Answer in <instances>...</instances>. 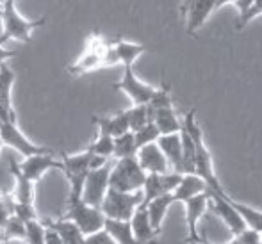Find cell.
Masks as SVG:
<instances>
[{
    "mask_svg": "<svg viewBox=\"0 0 262 244\" xmlns=\"http://www.w3.org/2000/svg\"><path fill=\"white\" fill-rule=\"evenodd\" d=\"M2 148H4V145H2V141H0V153H2Z\"/></svg>",
    "mask_w": 262,
    "mask_h": 244,
    "instance_id": "45",
    "label": "cell"
},
{
    "mask_svg": "<svg viewBox=\"0 0 262 244\" xmlns=\"http://www.w3.org/2000/svg\"><path fill=\"white\" fill-rule=\"evenodd\" d=\"M205 191H207V184L196 173H182V179H180L179 186L175 187L171 196L175 199V203H184L186 199L193 198V196L200 193H205Z\"/></svg>",
    "mask_w": 262,
    "mask_h": 244,
    "instance_id": "17",
    "label": "cell"
},
{
    "mask_svg": "<svg viewBox=\"0 0 262 244\" xmlns=\"http://www.w3.org/2000/svg\"><path fill=\"white\" fill-rule=\"evenodd\" d=\"M225 244H243V242H241V239H239L237 235H234V237H232L230 241H227Z\"/></svg>",
    "mask_w": 262,
    "mask_h": 244,
    "instance_id": "42",
    "label": "cell"
},
{
    "mask_svg": "<svg viewBox=\"0 0 262 244\" xmlns=\"http://www.w3.org/2000/svg\"><path fill=\"white\" fill-rule=\"evenodd\" d=\"M187 244H204V241H202V237L198 239H193V241H186Z\"/></svg>",
    "mask_w": 262,
    "mask_h": 244,
    "instance_id": "43",
    "label": "cell"
},
{
    "mask_svg": "<svg viewBox=\"0 0 262 244\" xmlns=\"http://www.w3.org/2000/svg\"><path fill=\"white\" fill-rule=\"evenodd\" d=\"M227 198H228V202L234 205V209L239 212V216L243 217L246 227L252 228V230L262 232V210H257V209H253V207L246 205V203L237 202V199H234L228 194H227Z\"/></svg>",
    "mask_w": 262,
    "mask_h": 244,
    "instance_id": "26",
    "label": "cell"
},
{
    "mask_svg": "<svg viewBox=\"0 0 262 244\" xmlns=\"http://www.w3.org/2000/svg\"><path fill=\"white\" fill-rule=\"evenodd\" d=\"M157 145L164 153L169 169L177 173H182V145H180V132L175 134H161L157 139Z\"/></svg>",
    "mask_w": 262,
    "mask_h": 244,
    "instance_id": "16",
    "label": "cell"
},
{
    "mask_svg": "<svg viewBox=\"0 0 262 244\" xmlns=\"http://www.w3.org/2000/svg\"><path fill=\"white\" fill-rule=\"evenodd\" d=\"M0 232H2L6 241H24L25 239V221L13 214Z\"/></svg>",
    "mask_w": 262,
    "mask_h": 244,
    "instance_id": "30",
    "label": "cell"
},
{
    "mask_svg": "<svg viewBox=\"0 0 262 244\" xmlns=\"http://www.w3.org/2000/svg\"><path fill=\"white\" fill-rule=\"evenodd\" d=\"M182 173L166 171V173H146L145 184H143V203L150 202L152 198H157L161 194L173 193L179 186Z\"/></svg>",
    "mask_w": 262,
    "mask_h": 244,
    "instance_id": "10",
    "label": "cell"
},
{
    "mask_svg": "<svg viewBox=\"0 0 262 244\" xmlns=\"http://www.w3.org/2000/svg\"><path fill=\"white\" fill-rule=\"evenodd\" d=\"M237 237L241 239L243 244H259L260 242V232L252 230V228L246 227L241 234H237Z\"/></svg>",
    "mask_w": 262,
    "mask_h": 244,
    "instance_id": "37",
    "label": "cell"
},
{
    "mask_svg": "<svg viewBox=\"0 0 262 244\" xmlns=\"http://www.w3.org/2000/svg\"><path fill=\"white\" fill-rule=\"evenodd\" d=\"M104 230L118 244H141L138 239L134 237L130 221H121V219H111V217H105Z\"/></svg>",
    "mask_w": 262,
    "mask_h": 244,
    "instance_id": "24",
    "label": "cell"
},
{
    "mask_svg": "<svg viewBox=\"0 0 262 244\" xmlns=\"http://www.w3.org/2000/svg\"><path fill=\"white\" fill-rule=\"evenodd\" d=\"M43 223L50 225L54 230H57V234L62 239V244H84L86 235L82 234V230L73 221L61 217V219H49V221H43Z\"/></svg>",
    "mask_w": 262,
    "mask_h": 244,
    "instance_id": "23",
    "label": "cell"
},
{
    "mask_svg": "<svg viewBox=\"0 0 262 244\" xmlns=\"http://www.w3.org/2000/svg\"><path fill=\"white\" fill-rule=\"evenodd\" d=\"M111 162L100 166V168L90 169L84 179V186H82V194L80 198L88 203V205L93 207H100L102 199L109 189V173H111Z\"/></svg>",
    "mask_w": 262,
    "mask_h": 244,
    "instance_id": "7",
    "label": "cell"
},
{
    "mask_svg": "<svg viewBox=\"0 0 262 244\" xmlns=\"http://www.w3.org/2000/svg\"><path fill=\"white\" fill-rule=\"evenodd\" d=\"M93 121L97 123L98 132L100 134H107L111 138H118V136L125 134L128 132V116H127V110H121V113H116L113 116H95Z\"/></svg>",
    "mask_w": 262,
    "mask_h": 244,
    "instance_id": "20",
    "label": "cell"
},
{
    "mask_svg": "<svg viewBox=\"0 0 262 244\" xmlns=\"http://www.w3.org/2000/svg\"><path fill=\"white\" fill-rule=\"evenodd\" d=\"M182 125L194 141V173L200 179H204V182L207 184V191L223 193V187H221L216 171H214V161L207 143H205L204 130L196 121V109H189L184 114Z\"/></svg>",
    "mask_w": 262,
    "mask_h": 244,
    "instance_id": "1",
    "label": "cell"
},
{
    "mask_svg": "<svg viewBox=\"0 0 262 244\" xmlns=\"http://www.w3.org/2000/svg\"><path fill=\"white\" fill-rule=\"evenodd\" d=\"M4 2H6V0H0V7H2V6H4Z\"/></svg>",
    "mask_w": 262,
    "mask_h": 244,
    "instance_id": "46",
    "label": "cell"
},
{
    "mask_svg": "<svg viewBox=\"0 0 262 244\" xmlns=\"http://www.w3.org/2000/svg\"><path fill=\"white\" fill-rule=\"evenodd\" d=\"M11 57H14V52L4 49V47L0 45V64H2V62H6L7 59H11Z\"/></svg>",
    "mask_w": 262,
    "mask_h": 244,
    "instance_id": "40",
    "label": "cell"
},
{
    "mask_svg": "<svg viewBox=\"0 0 262 244\" xmlns=\"http://www.w3.org/2000/svg\"><path fill=\"white\" fill-rule=\"evenodd\" d=\"M11 173L14 176V191L11 193V198L16 203H25V205H34V186L36 182L24 176L18 169L16 162L11 161Z\"/></svg>",
    "mask_w": 262,
    "mask_h": 244,
    "instance_id": "18",
    "label": "cell"
},
{
    "mask_svg": "<svg viewBox=\"0 0 262 244\" xmlns=\"http://www.w3.org/2000/svg\"><path fill=\"white\" fill-rule=\"evenodd\" d=\"M62 217L73 221L84 235H91L102 230L105 223V216L100 207L88 205L82 198H72V196H68V210Z\"/></svg>",
    "mask_w": 262,
    "mask_h": 244,
    "instance_id": "4",
    "label": "cell"
},
{
    "mask_svg": "<svg viewBox=\"0 0 262 244\" xmlns=\"http://www.w3.org/2000/svg\"><path fill=\"white\" fill-rule=\"evenodd\" d=\"M130 227L134 232V237L138 239L141 244H156V237L159 235L157 230H154L152 223H150L148 212H146V205L145 203H139L138 209L134 210L130 219Z\"/></svg>",
    "mask_w": 262,
    "mask_h": 244,
    "instance_id": "15",
    "label": "cell"
},
{
    "mask_svg": "<svg viewBox=\"0 0 262 244\" xmlns=\"http://www.w3.org/2000/svg\"><path fill=\"white\" fill-rule=\"evenodd\" d=\"M209 193V199H210V205H212L214 212L220 216V219L227 225V228L232 232V235H237L241 234L243 230L246 228L245 221L243 217L239 216V212L234 209L230 202L227 198V193H214V191H207Z\"/></svg>",
    "mask_w": 262,
    "mask_h": 244,
    "instance_id": "11",
    "label": "cell"
},
{
    "mask_svg": "<svg viewBox=\"0 0 262 244\" xmlns=\"http://www.w3.org/2000/svg\"><path fill=\"white\" fill-rule=\"evenodd\" d=\"M127 116H128V128H130V132H136L138 128H141L143 125L152 121V114H150V109L146 103L130 107V109L127 110Z\"/></svg>",
    "mask_w": 262,
    "mask_h": 244,
    "instance_id": "29",
    "label": "cell"
},
{
    "mask_svg": "<svg viewBox=\"0 0 262 244\" xmlns=\"http://www.w3.org/2000/svg\"><path fill=\"white\" fill-rule=\"evenodd\" d=\"M113 148H114V138L107 134H100L98 132L97 139L88 146V150L95 155H100V157H105V159H111L113 157Z\"/></svg>",
    "mask_w": 262,
    "mask_h": 244,
    "instance_id": "31",
    "label": "cell"
},
{
    "mask_svg": "<svg viewBox=\"0 0 262 244\" xmlns=\"http://www.w3.org/2000/svg\"><path fill=\"white\" fill-rule=\"evenodd\" d=\"M259 16H262V0H253L252 6H250L245 13L237 14V20H235V29H237V31H241V29H245L250 21L255 20V18H259Z\"/></svg>",
    "mask_w": 262,
    "mask_h": 244,
    "instance_id": "34",
    "label": "cell"
},
{
    "mask_svg": "<svg viewBox=\"0 0 262 244\" xmlns=\"http://www.w3.org/2000/svg\"><path fill=\"white\" fill-rule=\"evenodd\" d=\"M43 244H62L61 235L57 234V230H54L50 225L45 223V235H43Z\"/></svg>",
    "mask_w": 262,
    "mask_h": 244,
    "instance_id": "38",
    "label": "cell"
},
{
    "mask_svg": "<svg viewBox=\"0 0 262 244\" xmlns=\"http://www.w3.org/2000/svg\"><path fill=\"white\" fill-rule=\"evenodd\" d=\"M43 235H45V223L36 219L25 221V239L27 244H43Z\"/></svg>",
    "mask_w": 262,
    "mask_h": 244,
    "instance_id": "32",
    "label": "cell"
},
{
    "mask_svg": "<svg viewBox=\"0 0 262 244\" xmlns=\"http://www.w3.org/2000/svg\"><path fill=\"white\" fill-rule=\"evenodd\" d=\"M252 2H253V0H234V6L237 7L239 14H243L250 6H252Z\"/></svg>",
    "mask_w": 262,
    "mask_h": 244,
    "instance_id": "39",
    "label": "cell"
},
{
    "mask_svg": "<svg viewBox=\"0 0 262 244\" xmlns=\"http://www.w3.org/2000/svg\"><path fill=\"white\" fill-rule=\"evenodd\" d=\"M139 166L145 173H166L169 171V164L166 161L164 153L161 151L157 143H148V145L138 148L136 151Z\"/></svg>",
    "mask_w": 262,
    "mask_h": 244,
    "instance_id": "14",
    "label": "cell"
},
{
    "mask_svg": "<svg viewBox=\"0 0 262 244\" xmlns=\"http://www.w3.org/2000/svg\"><path fill=\"white\" fill-rule=\"evenodd\" d=\"M114 90L123 91V93L132 100L134 105H143V103H148L150 100L154 98L157 87L143 82L134 73L132 66H123V75H121L120 82L114 84Z\"/></svg>",
    "mask_w": 262,
    "mask_h": 244,
    "instance_id": "8",
    "label": "cell"
},
{
    "mask_svg": "<svg viewBox=\"0 0 262 244\" xmlns=\"http://www.w3.org/2000/svg\"><path fill=\"white\" fill-rule=\"evenodd\" d=\"M0 20H2V34H0V45L9 39L16 41H31L32 31L45 24V18L38 20H25L16 9V0H6L0 7Z\"/></svg>",
    "mask_w": 262,
    "mask_h": 244,
    "instance_id": "2",
    "label": "cell"
},
{
    "mask_svg": "<svg viewBox=\"0 0 262 244\" xmlns=\"http://www.w3.org/2000/svg\"><path fill=\"white\" fill-rule=\"evenodd\" d=\"M175 203L173 199L171 193L168 194H161L157 198H152L150 202H146V212H148V217H150V223H152L154 230H157L161 234V228H162V223L166 219V214H168L169 207Z\"/></svg>",
    "mask_w": 262,
    "mask_h": 244,
    "instance_id": "21",
    "label": "cell"
},
{
    "mask_svg": "<svg viewBox=\"0 0 262 244\" xmlns=\"http://www.w3.org/2000/svg\"><path fill=\"white\" fill-rule=\"evenodd\" d=\"M0 141L4 146H9L13 150H16L18 153H21L24 157L34 153H47L52 151L50 148L39 146L36 143H32L31 139H27L24 136V132L18 128L16 121L13 120H0Z\"/></svg>",
    "mask_w": 262,
    "mask_h": 244,
    "instance_id": "6",
    "label": "cell"
},
{
    "mask_svg": "<svg viewBox=\"0 0 262 244\" xmlns=\"http://www.w3.org/2000/svg\"><path fill=\"white\" fill-rule=\"evenodd\" d=\"M111 47H113L114 54H116L118 62L123 66H134L139 55L146 52V45L125 41V39H116L114 43H111Z\"/></svg>",
    "mask_w": 262,
    "mask_h": 244,
    "instance_id": "22",
    "label": "cell"
},
{
    "mask_svg": "<svg viewBox=\"0 0 262 244\" xmlns=\"http://www.w3.org/2000/svg\"><path fill=\"white\" fill-rule=\"evenodd\" d=\"M150 109V107H148ZM152 121L156 123L161 134H175L182 128V120L179 118L177 110L171 107H161V109H150Z\"/></svg>",
    "mask_w": 262,
    "mask_h": 244,
    "instance_id": "19",
    "label": "cell"
},
{
    "mask_svg": "<svg viewBox=\"0 0 262 244\" xmlns=\"http://www.w3.org/2000/svg\"><path fill=\"white\" fill-rule=\"evenodd\" d=\"M141 202H143V191L123 193V191H116L109 187L104 199H102L100 210L104 212L105 217H111V219L128 221Z\"/></svg>",
    "mask_w": 262,
    "mask_h": 244,
    "instance_id": "5",
    "label": "cell"
},
{
    "mask_svg": "<svg viewBox=\"0 0 262 244\" xmlns=\"http://www.w3.org/2000/svg\"><path fill=\"white\" fill-rule=\"evenodd\" d=\"M216 9V0H182L180 11L186 18L187 34L196 36V32L204 27L205 21Z\"/></svg>",
    "mask_w": 262,
    "mask_h": 244,
    "instance_id": "9",
    "label": "cell"
},
{
    "mask_svg": "<svg viewBox=\"0 0 262 244\" xmlns=\"http://www.w3.org/2000/svg\"><path fill=\"white\" fill-rule=\"evenodd\" d=\"M20 173L24 176H27L32 182H38L43 175H45L49 169H61L62 164L59 159L54 157L52 151H47V153H34L29 155V157H24V162L21 164H16Z\"/></svg>",
    "mask_w": 262,
    "mask_h": 244,
    "instance_id": "12",
    "label": "cell"
},
{
    "mask_svg": "<svg viewBox=\"0 0 262 244\" xmlns=\"http://www.w3.org/2000/svg\"><path fill=\"white\" fill-rule=\"evenodd\" d=\"M180 145H182V173H194V141L184 125L180 128Z\"/></svg>",
    "mask_w": 262,
    "mask_h": 244,
    "instance_id": "27",
    "label": "cell"
},
{
    "mask_svg": "<svg viewBox=\"0 0 262 244\" xmlns=\"http://www.w3.org/2000/svg\"><path fill=\"white\" fill-rule=\"evenodd\" d=\"M209 205H210V199H209L207 191L193 196V198H189V199L184 202V209H186V223H187L186 241H193V239L200 237V235H198L196 227H198V223H200L202 217L205 216Z\"/></svg>",
    "mask_w": 262,
    "mask_h": 244,
    "instance_id": "13",
    "label": "cell"
},
{
    "mask_svg": "<svg viewBox=\"0 0 262 244\" xmlns=\"http://www.w3.org/2000/svg\"><path fill=\"white\" fill-rule=\"evenodd\" d=\"M159 136H161V132H159V128L156 127V123L148 121V123L143 125L141 128H138V130L134 132L136 146L141 148V146L148 145V143H156L159 139Z\"/></svg>",
    "mask_w": 262,
    "mask_h": 244,
    "instance_id": "33",
    "label": "cell"
},
{
    "mask_svg": "<svg viewBox=\"0 0 262 244\" xmlns=\"http://www.w3.org/2000/svg\"><path fill=\"white\" fill-rule=\"evenodd\" d=\"M84 244H118L114 241L113 237H111L109 234L102 228V230L95 232V234L91 235H86V239H84Z\"/></svg>",
    "mask_w": 262,
    "mask_h": 244,
    "instance_id": "36",
    "label": "cell"
},
{
    "mask_svg": "<svg viewBox=\"0 0 262 244\" xmlns=\"http://www.w3.org/2000/svg\"><path fill=\"white\" fill-rule=\"evenodd\" d=\"M104 50L105 47L102 49H95V50H88L86 54L80 55V59L75 62V64L70 66L68 72L72 75H84L88 72H93V70H98L104 66Z\"/></svg>",
    "mask_w": 262,
    "mask_h": 244,
    "instance_id": "25",
    "label": "cell"
},
{
    "mask_svg": "<svg viewBox=\"0 0 262 244\" xmlns=\"http://www.w3.org/2000/svg\"><path fill=\"white\" fill-rule=\"evenodd\" d=\"M138 146H136L134 132H125V134L114 138V148H113V157L114 159H123V157H134Z\"/></svg>",
    "mask_w": 262,
    "mask_h": 244,
    "instance_id": "28",
    "label": "cell"
},
{
    "mask_svg": "<svg viewBox=\"0 0 262 244\" xmlns=\"http://www.w3.org/2000/svg\"><path fill=\"white\" fill-rule=\"evenodd\" d=\"M227 4H234V0H216V7L220 9V7L227 6Z\"/></svg>",
    "mask_w": 262,
    "mask_h": 244,
    "instance_id": "41",
    "label": "cell"
},
{
    "mask_svg": "<svg viewBox=\"0 0 262 244\" xmlns=\"http://www.w3.org/2000/svg\"><path fill=\"white\" fill-rule=\"evenodd\" d=\"M4 241H6V239H4V235H2V232H0V244H2Z\"/></svg>",
    "mask_w": 262,
    "mask_h": 244,
    "instance_id": "44",
    "label": "cell"
},
{
    "mask_svg": "<svg viewBox=\"0 0 262 244\" xmlns=\"http://www.w3.org/2000/svg\"><path fill=\"white\" fill-rule=\"evenodd\" d=\"M145 179L146 173L139 166L136 155L134 157L116 159V162L111 166L109 187L116 191H123V193H136V191L143 189Z\"/></svg>",
    "mask_w": 262,
    "mask_h": 244,
    "instance_id": "3",
    "label": "cell"
},
{
    "mask_svg": "<svg viewBox=\"0 0 262 244\" xmlns=\"http://www.w3.org/2000/svg\"><path fill=\"white\" fill-rule=\"evenodd\" d=\"M11 216H13V198L11 194H0V230Z\"/></svg>",
    "mask_w": 262,
    "mask_h": 244,
    "instance_id": "35",
    "label": "cell"
}]
</instances>
